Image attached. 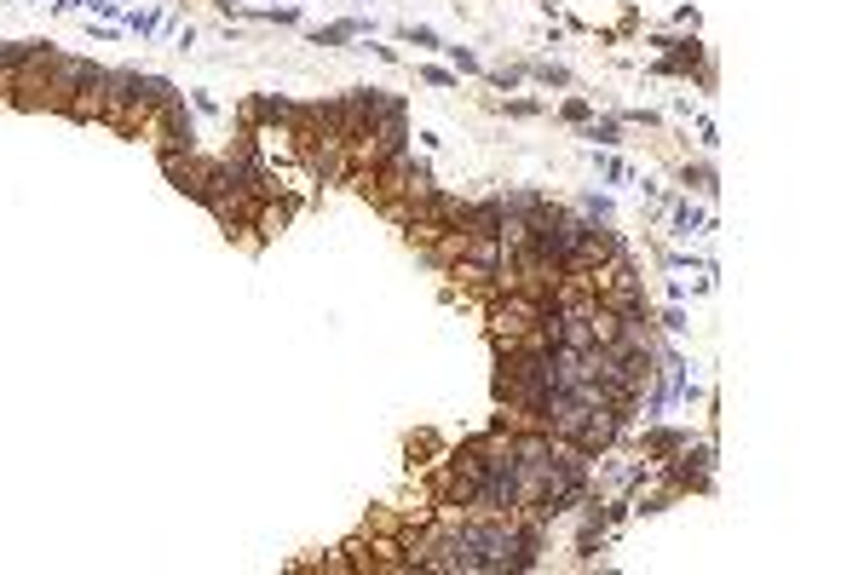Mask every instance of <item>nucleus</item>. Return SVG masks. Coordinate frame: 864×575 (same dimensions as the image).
<instances>
[{"label":"nucleus","mask_w":864,"mask_h":575,"mask_svg":"<svg viewBox=\"0 0 864 575\" xmlns=\"http://www.w3.org/2000/svg\"><path fill=\"white\" fill-rule=\"evenodd\" d=\"M375 23L369 18H340V23H323V29H311V46H346V41H369Z\"/></svg>","instance_id":"3"},{"label":"nucleus","mask_w":864,"mask_h":575,"mask_svg":"<svg viewBox=\"0 0 864 575\" xmlns=\"http://www.w3.org/2000/svg\"><path fill=\"white\" fill-rule=\"evenodd\" d=\"M600 179H605V185H628V179H634V167L617 162V156H600Z\"/></svg>","instance_id":"8"},{"label":"nucleus","mask_w":864,"mask_h":575,"mask_svg":"<svg viewBox=\"0 0 864 575\" xmlns=\"http://www.w3.org/2000/svg\"><path fill=\"white\" fill-rule=\"evenodd\" d=\"M680 179H686V185L698 190V196H715V190H721V185H715V173H709V167H691V162L680 167Z\"/></svg>","instance_id":"6"},{"label":"nucleus","mask_w":864,"mask_h":575,"mask_svg":"<svg viewBox=\"0 0 864 575\" xmlns=\"http://www.w3.org/2000/svg\"><path fill=\"white\" fill-rule=\"evenodd\" d=\"M144 139L156 144V156L197 150V116L185 109V92H174L162 109H150V121H144Z\"/></svg>","instance_id":"1"},{"label":"nucleus","mask_w":864,"mask_h":575,"mask_svg":"<svg viewBox=\"0 0 864 575\" xmlns=\"http://www.w3.org/2000/svg\"><path fill=\"white\" fill-rule=\"evenodd\" d=\"M530 76L547 81V87H570V69H559V64H530Z\"/></svg>","instance_id":"11"},{"label":"nucleus","mask_w":864,"mask_h":575,"mask_svg":"<svg viewBox=\"0 0 864 575\" xmlns=\"http://www.w3.org/2000/svg\"><path fill=\"white\" fill-rule=\"evenodd\" d=\"M663 328H668V334H680V328H686V311H680V305H668V311H663Z\"/></svg>","instance_id":"14"},{"label":"nucleus","mask_w":864,"mask_h":575,"mask_svg":"<svg viewBox=\"0 0 864 575\" xmlns=\"http://www.w3.org/2000/svg\"><path fill=\"white\" fill-rule=\"evenodd\" d=\"M674 207V236H703V230H715V219L703 213L698 202H668Z\"/></svg>","instance_id":"5"},{"label":"nucleus","mask_w":864,"mask_h":575,"mask_svg":"<svg viewBox=\"0 0 864 575\" xmlns=\"http://www.w3.org/2000/svg\"><path fill=\"white\" fill-rule=\"evenodd\" d=\"M421 81H427V87H456V69H421Z\"/></svg>","instance_id":"12"},{"label":"nucleus","mask_w":864,"mask_h":575,"mask_svg":"<svg viewBox=\"0 0 864 575\" xmlns=\"http://www.w3.org/2000/svg\"><path fill=\"white\" fill-rule=\"evenodd\" d=\"M444 52H449V64H456V76H484V64L467 52V46H444Z\"/></svg>","instance_id":"10"},{"label":"nucleus","mask_w":864,"mask_h":575,"mask_svg":"<svg viewBox=\"0 0 864 575\" xmlns=\"http://www.w3.org/2000/svg\"><path fill=\"white\" fill-rule=\"evenodd\" d=\"M588 139H593V144H605V150H617V144H623V121H593Z\"/></svg>","instance_id":"7"},{"label":"nucleus","mask_w":864,"mask_h":575,"mask_svg":"<svg viewBox=\"0 0 864 575\" xmlns=\"http://www.w3.org/2000/svg\"><path fill=\"white\" fill-rule=\"evenodd\" d=\"M254 109H260V121H271V127H288V132L300 127V104H288L283 92H260Z\"/></svg>","instance_id":"4"},{"label":"nucleus","mask_w":864,"mask_h":575,"mask_svg":"<svg viewBox=\"0 0 864 575\" xmlns=\"http://www.w3.org/2000/svg\"><path fill=\"white\" fill-rule=\"evenodd\" d=\"M398 35H404L409 46H438V52H444V41H438V29H427V23H404Z\"/></svg>","instance_id":"9"},{"label":"nucleus","mask_w":864,"mask_h":575,"mask_svg":"<svg viewBox=\"0 0 864 575\" xmlns=\"http://www.w3.org/2000/svg\"><path fill=\"white\" fill-rule=\"evenodd\" d=\"M698 139H703V150H715V144H721V132H715V121H698Z\"/></svg>","instance_id":"15"},{"label":"nucleus","mask_w":864,"mask_h":575,"mask_svg":"<svg viewBox=\"0 0 864 575\" xmlns=\"http://www.w3.org/2000/svg\"><path fill=\"white\" fill-rule=\"evenodd\" d=\"M87 69H93V58L52 52V64H46V104H41V109H58V116H64V109L76 104V92H81V81H87Z\"/></svg>","instance_id":"2"},{"label":"nucleus","mask_w":864,"mask_h":575,"mask_svg":"<svg viewBox=\"0 0 864 575\" xmlns=\"http://www.w3.org/2000/svg\"><path fill=\"white\" fill-rule=\"evenodd\" d=\"M502 109H507V116H542L537 98H513V104H502Z\"/></svg>","instance_id":"13"}]
</instances>
